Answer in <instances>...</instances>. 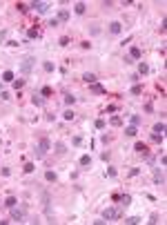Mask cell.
<instances>
[{"label":"cell","instance_id":"4316f807","mask_svg":"<svg viewBox=\"0 0 167 225\" xmlns=\"http://www.w3.org/2000/svg\"><path fill=\"white\" fill-rule=\"evenodd\" d=\"M42 69H45V71H54L56 67H54V63H49V60H47V63H42Z\"/></svg>","mask_w":167,"mask_h":225},{"label":"cell","instance_id":"4dcf8cb0","mask_svg":"<svg viewBox=\"0 0 167 225\" xmlns=\"http://www.w3.org/2000/svg\"><path fill=\"white\" fill-rule=\"evenodd\" d=\"M151 141L154 143H163V134H154L151 132Z\"/></svg>","mask_w":167,"mask_h":225},{"label":"cell","instance_id":"83f0119b","mask_svg":"<svg viewBox=\"0 0 167 225\" xmlns=\"http://www.w3.org/2000/svg\"><path fill=\"white\" fill-rule=\"evenodd\" d=\"M16 203H18V201H16V196H9V198L5 201V205H7V207H14Z\"/></svg>","mask_w":167,"mask_h":225},{"label":"cell","instance_id":"ee69618b","mask_svg":"<svg viewBox=\"0 0 167 225\" xmlns=\"http://www.w3.org/2000/svg\"><path fill=\"white\" fill-rule=\"evenodd\" d=\"M58 25H60L58 18H51V20H49V27H58Z\"/></svg>","mask_w":167,"mask_h":225},{"label":"cell","instance_id":"60d3db41","mask_svg":"<svg viewBox=\"0 0 167 225\" xmlns=\"http://www.w3.org/2000/svg\"><path fill=\"white\" fill-rule=\"evenodd\" d=\"M80 47H83V49H89V47H92V42H89V40H83V42H80Z\"/></svg>","mask_w":167,"mask_h":225},{"label":"cell","instance_id":"8d00e7d4","mask_svg":"<svg viewBox=\"0 0 167 225\" xmlns=\"http://www.w3.org/2000/svg\"><path fill=\"white\" fill-rule=\"evenodd\" d=\"M42 96H45V98H47V96H51V87H42Z\"/></svg>","mask_w":167,"mask_h":225},{"label":"cell","instance_id":"4fadbf2b","mask_svg":"<svg viewBox=\"0 0 167 225\" xmlns=\"http://www.w3.org/2000/svg\"><path fill=\"white\" fill-rule=\"evenodd\" d=\"M116 198L120 201V205H123V207H127V205L132 203V194H123V196H116Z\"/></svg>","mask_w":167,"mask_h":225},{"label":"cell","instance_id":"ab89813d","mask_svg":"<svg viewBox=\"0 0 167 225\" xmlns=\"http://www.w3.org/2000/svg\"><path fill=\"white\" fill-rule=\"evenodd\" d=\"M141 174V169H138V167H132V169H129V176H138Z\"/></svg>","mask_w":167,"mask_h":225},{"label":"cell","instance_id":"f35d334b","mask_svg":"<svg viewBox=\"0 0 167 225\" xmlns=\"http://www.w3.org/2000/svg\"><path fill=\"white\" fill-rule=\"evenodd\" d=\"M16 7H18V11H27V7H29V5H25V2H18Z\"/></svg>","mask_w":167,"mask_h":225},{"label":"cell","instance_id":"f546056e","mask_svg":"<svg viewBox=\"0 0 167 225\" xmlns=\"http://www.w3.org/2000/svg\"><path fill=\"white\" fill-rule=\"evenodd\" d=\"M69 42H71V40H69V36H62V38L58 40V45H60V47H67Z\"/></svg>","mask_w":167,"mask_h":225},{"label":"cell","instance_id":"5bb4252c","mask_svg":"<svg viewBox=\"0 0 167 225\" xmlns=\"http://www.w3.org/2000/svg\"><path fill=\"white\" fill-rule=\"evenodd\" d=\"M74 11L78 14V16H83L85 11H87V5H85V2H76V5H74Z\"/></svg>","mask_w":167,"mask_h":225},{"label":"cell","instance_id":"30bf717a","mask_svg":"<svg viewBox=\"0 0 167 225\" xmlns=\"http://www.w3.org/2000/svg\"><path fill=\"white\" fill-rule=\"evenodd\" d=\"M109 31L114 33V36H118V33L123 31V25L120 22H109Z\"/></svg>","mask_w":167,"mask_h":225},{"label":"cell","instance_id":"7c38bea8","mask_svg":"<svg viewBox=\"0 0 167 225\" xmlns=\"http://www.w3.org/2000/svg\"><path fill=\"white\" fill-rule=\"evenodd\" d=\"M45 181H47V183H56V181H58V176H56V172H51V169H47V172H45Z\"/></svg>","mask_w":167,"mask_h":225},{"label":"cell","instance_id":"8992f818","mask_svg":"<svg viewBox=\"0 0 167 225\" xmlns=\"http://www.w3.org/2000/svg\"><path fill=\"white\" fill-rule=\"evenodd\" d=\"M154 183L165 185V174H163V169H158V167H154Z\"/></svg>","mask_w":167,"mask_h":225},{"label":"cell","instance_id":"ba28073f","mask_svg":"<svg viewBox=\"0 0 167 225\" xmlns=\"http://www.w3.org/2000/svg\"><path fill=\"white\" fill-rule=\"evenodd\" d=\"M134 152H138L141 156H147V154H149V150H147L145 143H136V145H134Z\"/></svg>","mask_w":167,"mask_h":225},{"label":"cell","instance_id":"d6986e66","mask_svg":"<svg viewBox=\"0 0 167 225\" xmlns=\"http://www.w3.org/2000/svg\"><path fill=\"white\" fill-rule=\"evenodd\" d=\"M129 120H132V125H134V127H138V125L143 123V118L138 116V114H132V116H129Z\"/></svg>","mask_w":167,"mask_h":225},{"label":"cell","instance_id":"ac0fdd59","mask_svg":"<svg viewBox=\"0 0 167 225\" xmlns=\"http://www.w3.org/2000/svg\"><path fill=\"white\" fill-rule=\"evenodd\" d=\"M138 74H141V76L149 74V65H147V63H141V65H138Z\"/></svg>","mask_w":167,"mask_h":225},{"label":"cell","instance_id":"9a60e30c","mask_svg":"<svg viewBox=\"0 0 167 225\" xmlns=\"http://www.w3.org/2000/svg\"><path fill=\"white\" fill-rule=\"evenodd\" d=\"M141 49H138V47H132V49H129V58L132 60H141Z\"/></svg>","mask_w":167,"mask_h":225},{"label":"cell","instance_id":"7a4b0ae2","mask_svg":"<svg viewBox=\"0 0 167 225\" xmlns=\"http://www.w3.org/2000/svg\"><path fill=\"white\" fill-rule=\"evenodd\" d=\"M33 65H36V58H33V56H27V58L22 60V65H20V74L29 76V74H31V69H33Z\"/></svg>","mask_w":167,"mask_h":225},{"label":"cell","instance_id":"484cf974","mask_svg":"<svg viewBox=\"0 0 167 225\" xmlns=\"http://www.w3.org/2000/svg\"><path fill=\"white\" fill-rule=\"evenodd\" d=\"M125 223L127 225H136V223H141V218L138 216H129V218H125Z\"/></svg>","mask_w":167,"mask_h":225},{"label":"cell","instance_id":"d590c367","mask_svg":"<svg viewBox=\"0 0 167 225\" xmlns=\"http://www.w3.org/2000/svg\"><path fill=\"white\" fill-rule=\"evenodd\" d=\"M96 129H105V120H103V118L96 120Z\"/></svg>","mask_w":167,"mask_h":225},{"label":"cell","instance_id":"7402d4cb","mask_svg":"<svg viewBox=\"0 0 167 225\" xmlns=\"http://www.w3.org/2000/svg\"><path fill=\"white\" fill-rule=\"evenodd\" d=\"M109 123H111L114 127H120V125H123V118H120V116H111V118H109Z\"/></svg>","mask_w":167,"mask_h":225},{"label":"cell","instance_id":"cb8c5ba5","mask_svg":"<svg viewBox=\"0 0 167 225\" xmlns=\"http://www.w3.org/2000/svg\"><path fill=\"white\" fill-rule=\"evenodd\" d=\"M163 132H165V123L160 120V123H156V125H154V134H163Z\"/></svg>","mask_w":167,"mask_h":225},{"label":"cell","instance_id":"1f68e13d","mask_svg":"<svg viewBox=\"0 0 167 225\" xmlns=\"http://www.w3.org/2000/svg\"><path fill=\"white\" fill-rule=\"evenodd\" d=\"M62 116H65V120H74V111H71V109H67Z\"/></svg>","mask_w":167,"mask_h":225},{"label":"cell","instance_id":"b9f144b4","mask_svg":"<svg viewBox=\"0 0 167 225\" xmlns=\"http://www.w3.org/2000/svg\"><path fill=\"white\" fill-rule=\"evenodd\" d=\"M0 174H2V176H9V174H11V169H9V167H2V169H0Z\"/></svg>","mask_w":167,"mask_h":225},{"label":"cell","instance_id":"5b68a950","mask_svg":"<svg viewBox=\"0 0 167 225\" xmlns=\"http://www.w3.org/2000/svg\"><path fill=\"white\" fill-rule=\"evenodd\" d=\"M11 209V221H22V218H25V207H16V205H14V207H9Z\"/></svg>","mask_w":167,"mask_h":225},{"label":"cell","instance_id":"3957f363","mask_svg":"<svg viewBox=\"0 0 167 225\" xmlns=\"http://www.w3.org/2000/svg\"><path fill=\"white\" fill-rule=\"evenodd\" d=\"M29 7H33L38 14H47V11H49V7H51V2H47V0H33Z\"/></svg>","mask_w":167,"mask_h":225},{"label":"cell","instance_id":"7bdbcfd3","mask_svg":"<svg viewBox=\"0 0 167 225\" xmlns=\"http://www.w3.org/2000/svg\"><path fill=\"white\" fill-rule=\"evenodd\" d=\"M149 223H158V214H156V212H154V214L149 216Z\"/></svg>","mask_w":167,"mask_h":225},{"label":"cell","instance_id":"e0dca14e","mask_svg":"<svg viewBox=\"0 0 167 225\" xmlns=\"http://www.w3.org/2000/svg\"><path fill=\"white\" fill-rule=\"evenodd\" d=\"M89 92H94V94H105V87H103V85H98V83H94L92 87H89Z\"/></svg>","mask_w":167,"mask_h":225},{"label":"cell","instance_id":"74e56055","mask_svg":"<svg viewBox=\"0 0 167 225\" xmlns=\"http://www.w3.org/2000/svg\"><path fill=\"white\" fill-rule=\"evenodd\" d=\"M132 94H143V87H141V85H134V87H132Z\"/></svg>","mask_w":167,"mask_h":225},{"label":"cell","instance_id":"836d02e7","mask_svg":"<svg viewBox=\"0 0 167 225\" xmlns=\"http://www.w3.org/2000/svg\"><path fill=\"white\" fill-rule=\"evenodd\" d=\"M105 174H107V176H111V178H114V176H116L118 172H116V167H107V172H105Z\"/></svg>","mask_w":167,"mask_h":225},{"label":"cell","instance_id":"44dd1931","mask_svg":"<svg viewBox=\"0 0 167 225\" xmlns=\"http://www.w3.org/2000/svg\"><path fill=\"white\" fill-rule=\"evenodd\" d=\"M2 80H5V83H14V71H5V74H2Z\"/></svg>","mask_w":167,"mask_h":225},{"label":"cell","instance_id":"52a82bcc","mask_svg":"<svg viewBox=\"0 0 167 225\" xmlns=\"http://www.w3.org/2000/svg\"><path fill=\"white\" fill-rule=\"evenodd\" d=\"M54 152H56L58 156H65V154H67V147H65V143L56 141V143H54Z\"/></svg>","mask_w":167,"mask_h":225},{"label":"cell","instance_id":"e575fe53","mask_svg":"<svg viewBox=\"0 0 167 225\" xmlns=\"http://www.w3.org/2000/svg\"><path fill=\"white\" fill-rule=\"evenodd\" d=\"M33 169H36V165H33V163H27V165H25V172H27V174H31Z\"/></svg>","mask_w":167,"mask_h":225},{"label":"cell","instance_id":"ffe728a7","mask_svg":"<svg viewBox=\"0 0 167 225\" xmlns=\"http://www.w3.org/2000/svg\"><path fill=\"white\" fill-rule=\"evenodd\" d=\"M27 36H29V40H33V38H40V31L33 27V29H29V31H27Z\"/></svg>","mask_w":167,"mask_h":225},{"label":"cell","instance_id":"8fae6325","mask_svg":"<svg viewBox=\"0 0 167 225\" xmlns=\"http://www.w3.org/2000/svg\"><path fill=\"white\" fill-rule=\"evenodd\" d=\"M83 80H85L87 85H94L96 80H98V78H96V74H92V71H87V74H83Z\"/></svg>","mask_w":167,"mask_h":225},{"label":"cell","instance_id":"277c9868","mask_svg":"<svg viewBox=\"0 0 167 225\" xmlns=\"http://www.w3.org/2000/svg\"><path fill=\"white\" fill-rule=\"evenodd\" d=\"M103 218H105V221H116V218H120V209L107 207L105 212H103Z\"/></svg>","mask_w":167,"mask_h":225},{"label":"cell","instance_id":"7dc6e473","mask_svg":"<svg viewBox=\"0 0 167 225\" xmlns=\"http://www.w3.org/2000/svg\"><path fill=\"white\" fill-rule=\"evenodd\" d=\"M0 98H2V100H9V98H11V96H9L7 92H0Z\"/></svg>","mask_w":167,"mask_h":225},{"label":"cell","instance_id":"9c48e42d","mask_svg":"<svg viewBox=\"0 0 167 225\" xmlns=\"http://www.w3.org/2000/svg\"><path fill=\"white\" fill-rule=\"evenodd\" d=\"M31 103L36 105V107H40V105H45V96H42V94H33V96H31Z\"/></svg>","mask_w":167,"mask_h":225},{"label":"cell","instance_id":"c3c4849f","mask_svg":"<svg viewBox=\"0 0 167 225\" xmlns=\"http://www.w3.org/2000/svg\"><path fill=\"white\" fill-rule=\"evenodd\" d=\"M5 38H7V31H0V42L5 40Z\"/></svg>","mask_w":167,"mask_h":225},{"label":"cell","instance_id":"d4e9b609","mask_svg":"<svg viewBox=\"0 0 167 225\" xmlns=\"http://www.w3.org/2000/svg\"><path fill=\"white\" fill-rule=\"evenodd\" d=\"M125 134H127V136H136V134H138V127H134V125L125 127Z\"/></svg>","mask_w":167,"mask_h":225},{"label":"cell","instance_id":"2e32d148","mask_svg":"<svg viewBox=\"0 0 167 225\" xmlns=\"http://www.w3.org/2000/svg\"><path fill=\"white\" fill-rule=\"evenodd\" d=\"M69 20V11L67 9H60L58 11V22H67Z\"/></svg>","mask_w":167,"mask_h":225},{"label":"cell","instance_id":"6da1fadb","mask_svg":"<svg viewBox=\"0 0 167 225\" xmlns=\"http://www.w3.org/2000/svg\"><path fill=\"white\" fill-rule=\"evenodd\" d=\"M51 150V143L47 141V138H40V141H38V145H36V158H45V156H47V152Z\"/></svg>","mask_w":167,"mask_h":225},{"label":"cell","instance_id":"d6a6232c","mask_svg":"<svg viewBox=\"0 0 167 225\" xmlns=\"http://www.w3.org/2000/svg\"><path fill=\"white\" fill-rule=\"evenodd\" d=\"M22 85H25V78H18V80H14V87H16V89H20Z\"/></svg>","mask_w":167,"mask_h":225},{"label":"cell","instance_id":"bcb514c9","mask_svg":"<svg viewBox=\"0 0 167 225\" xmlns=\"http://www.w3.org/2000/svg\"><path fill=\"white\" fill-rule=\"evenodd\" d=\"M109 156H111L109 152H103V154H100V158H103V160H109Z\"/></svg>","mask_w":167,"mask_h":225},{"label":"cell","instance_id":"f1b7e54d","mask_svg":"<svg viewBox=\"0 0 167 225\" xmlns=\"http://www.w3.org/2000/svg\"><path fill=\"white\" fill-rule=\"evenodd\" d=\"M65 103H67V105H74V103H76V96H71V94H65Z\"/></svg>","mask_w":167,"mask_h":225},{"label":"cell","instance_id":"f6af8a7d","mask_svg":"<svg viewBox=\"0 0 167 225\" xmlns=\"http://www.w3.org/2000/svg\"><path fill=\"white\" fill-rule=\"evenodd\" d=\"M71 143H74V145H80V143H83V138H80V136H74V138H71Z\"/></svg>","mask_w":167,"mask_h":225},{"label":"cell","instance_id":"603a6c76","mask_svg":"<svg viewBox=\"0 0 167 225\" xmlns=\"http://www.w3.org/2000/svg\"><path fill=\"white\" fill-rule=\"evenodd\" d=\"M80 165H83V167L92 165V156H89V154H85V156H80Z\"/></svg>","mask_w":167,"mask_h":225}]
</instances>
